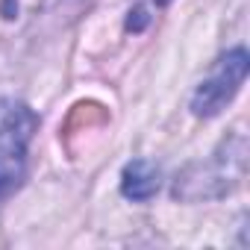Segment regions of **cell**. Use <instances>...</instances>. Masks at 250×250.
Returning <instances> with one entry per match:
<instances>
[{"label":"cell","mask_w":250,"mask_h":250,"mask_svg":"<svg viewBox=\"0 0 250 250\" xmlns=\"http://www.w3.org/2000/svg\"><path fill=\"white\" fill-rule=\"evenodd\" d=\"M121 191L130 200H150L159 191V168L147 159H136L124 168Z\"/></svg>","instance_id":"4"},{"label":"cell","mask_w":250,"mask_h":250,"mask_svg":"<svg viewBox=\"0 0 250 250\" xmlns=\"http://www.w3.org/2000/svg\"><path fill=\"white\" fill-rule=\"evenodd\" d=\"M244 77H247V50L235 47V50L224 53V56L215 62L212 74L197 85V91H194V97H191V112L200 115V118L218 115V112L238 94Z\"/></svg>","instance_id":"2"},{"label":"cell","mask_w":250,"mask_h":250,"mask_svg":"<svg viewBox=\"0 0 250 250\" xmlns=\"http://www.w3.org/2000/svg\"><path fill=\"white\" fill-rule=\"evenodd\" d=\"M244 174V147L235 150V156H229V145H224L212 162H200L191 165L180 180L174 194L186 197V200H200V197H218L224 191H229L232 183L227 180H238Z\"/></svg>","instance_id":"3"},{"label":"cell","mask_w":250,"mask_h":250,"mask_svg":"<svg viewBox=\"0 0 250 250\" xmlns=\"http://www.w3.org/2000/svg\"><path fill=\"white\" fill-rule=\"evenodd\" d=\"M39 115L12 97H0V200L15 194L27 177V153Z\"/></svg>","instance_id":"1"}]
</instances>
